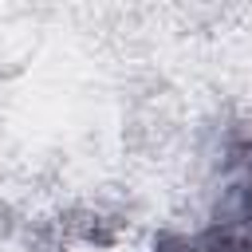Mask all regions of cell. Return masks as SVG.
Wrapping results in <instances>:
<instances>
[{"label":"cell","mask_w":252,"mask_h":252,"mask_svg":"<svg viewBox=\"0 0 252 252\" xmlns=\"http://www.w3.org/2000/svg\"><path fill=\"white\" fill-rule=\"evenodd\" d=\"M154 252H240V248L224 240L217 228H201V232H161L154 240Z\"/></svg>","instance_id":"7a4b0ae2"},{"label":"cell","mask_w":252,"mask_h":252,"mask_svg":"<svg viewBox=\"0 0 252 252\" xmlns=\"http://www.w3.org/2000/svg\"><path fill=\"white\" fill-rule=\"evenodd\" d=\"M209 228H217L240 252H252V134L236 138L224 154L220 201H217Z\"/></svg>","instance_id":"6da1fadb"}]
</instances>
